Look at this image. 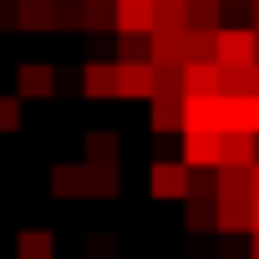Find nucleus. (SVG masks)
<instances>
[{
    "label": "nucleus",
    "instance_id": "nucleus-20",
    "mask_svg": "<svg viewBox=\"0 0 259 259\" xmlns=\"http://www.w3.org/2000/svg\"><path fill=\"white\" fill-rule=\"evenodd\" d=\"M183 51H188V61H219V36L188 31V36H183Z\"/></svg>",
    "mask_w": 259,
    "mask_h": 259
},
{
    "label": "nucleus",
    "instance_id": "nucleus-4",
    "mask_svg": "<svg viewBox=\"0 0 259 259\" xmlns=\"http://www.w3.org/2000/svg\"><path fill=\"white\" fill-rule=\"evenodd\" d=\"M158 92V66L153 61H117V97H148Z\"/></svg>",
    "mask_w": 259,
    "mask_h": 259
},
{
    "label": "nucleus",
    "instance_id": "nucleus-17",
    "mask_svg": "<svg viewBox=\"0 0 259 259\" xmlns=\"http://www.w3.org/2000/svg\"><path fill=\"white\" fill-rule=\"evenodd\" d=\"M188 31H208V36L224 31L219 26V0H188Z\"/></svg>",
    "mask_w": 259,
    "mask_h": 259
},
{
    "label": "nucleus",
    "instance_id": "nucleus-14",
    "mask_svg": "<svg viewBox=\"0 0 259 259\" xmlns=\"http://www.w3.org/2000/svg\"><path fill=\"white\" fill-rule=\"evenodd\" d=\"M183 107L188 97H153V127L158 133H183Z\"/></svg>",
    "mask_w": 259,
    "mask_h": 259
},
{
    "label": "nucleus",
    "instance_id": "nucleus-25",
    "mask_svg": "<svg viewBox=\"0 0 259 259\" xmlns=\"http://www.w3.org/2000/svg\"><path fill=\"white\" fill-rule=\"evenodd\" d=\"M249 259H259V229L249 234Z\"/></svg>",
    "mask_w": 259,
    "mask_h": 259
},
{
    "label": "nucleus",
    "instance_id": "nucleus-5",
    "mask_svg": "<svg viewBox=\"0 0 259 259\" xmlns=\"http://www.w3.org/2000/svg\"><path fill=\"white\" fill-rule=\"evenodd\" d=\"M224 81H229V71L219 61H188L183 66V92L188 97H224Z\"/></svg>",
    "mask_w": 259,
    "mask_h": 259
},
{
    "label": "nucleus",
    "instance_id": "nucleus-21",
    "mask_svg": "<svg viewBox=\"0 0 259 259\" xmlns=\"http://www.w3.org/2000/svg\"><path fill=\"white\" fill-rule=\"evenodd\" d=\"M234 127L259 138V97H234Z\"/></svg>",
    "mask_w": 259,
    "mask_h": 259
},
{
    "label": "nucleus",
    "instance_id": "nucleus-1",
    "mask_svg": "<svg viewBox=\"0 0 259 259\" xmlns=\"http://www.w3.org/2000/svg\"><path fill=\"white\" fill-rule=\"evenodd\" d=\"M259 61V36L254 26H224L219 31V66L224 71H244Z\"/></svg>",
    "mask_w": 259,
    "mask_h": 259
},
{
    "label": "nucleus",
    "instance_id": "nucleus-12",
    "mask_svg": "<svg viewBox=\"0 0 259 259\" xmlns=\"http://www.w3.org/2000/svg\"><path fill=\"white\" fill-rule=\"evenodd\" d=\"M219 229L224 234L254 229V198H219Z\"/></svg>",
    "mask_w": 259,
    "mask_h": 259
},
{
    "label": "nucleus",
    "instance_id": "nucleus-8",
    "mask_svg": "<svg viewBox=\"0 0 259 259\" xmlns=\"http://www.w3.org/2000/svg\"><path fill=\"white\" fill-rule=\"evenodd\" d=\"M51 92H56V66L51 61H21L16 97H51Z\"/></svg>",
    "mask_w": 259,
    "mask_h": 259
},
{
    "label": "nucleus",
    "instance_id": "nucleus-26",
    "mask_svg": "<svg viewBox=\"0 0 259 259\" xmlns=\"http://www.w3.org/2000/svg\"><path fill=\"white\" fill-rule=\"evenodd\" d=\"M254 198H259V163H254Z\"/></svg>",
    "mask_w": 259,
    "mask_h": 259
},
{
    "label": "nucleus",
    "instance_id": "nucleus-11",
    "mask_svg": "<svg viewBox=\"0 0 259 259\" xmlns=\"http://www.w3.org/2000/svg\"><path fill=\"white\" fill-rule=\"evenodd\" d=\"M81 87H87V97H117V61H87Z\"/></svg>",
    "mask_w": 259,
    "mask_h": 259
},
{
    "label": "nucleus",
    "instance_id": "nucleus-9",
    "mask_svg": "<svg viewBox=\"0 0 259 259\" xmlns=\"http://www.w3.org/2000/svg\"><path fill=\"white\" fill-rule=\"evenodd\" d=\"M117 31L122 36H153V0H117Z\"/></svg>",
    "mask_w": 259,
    "mask_h": 259
},
{
    "label": "nucleus",
    "instance_id": "nucleus-6",
    "mask_svg": "<svg viewBox=\"0 0 259 259\" xmlns=\"http://www.w3.org/2000/svg\"><path fill=\"white\" fill-rule=\"evenodd\" d=\"M51 193L56 198H92V163H56Z\"/></svg>",
    "mask_w": 259,
    "mask_h": 259
},
{
    "label": "nucleus",
    "instance_id": "nucleus-10",
    "mask_svg": "<svg viewBox=\"0 0 259 259\" xmlns=\"http://www.w3.org/2000/svg\"><path fill=\"white\" fill-rule=\"evenodd\" d=\"M224 163L229 168H254L259 163V138L244 133V127H229L224 133Z\"/></svg>",
    "mask_w": 259,
    "mask_h": 259
},
{
    "label": "nucleus",
    "instance_id": "nucleus-13",
    "mask_svg": "<svg viewBox=\"0 0 259 259\" xmlns=\"http://www.w3.org/2000/svg\"><path fill=\"white\" fill-rule=\"evenodd\" d=\"M51 254H56L51 229H21L16 234V259H51Z\"/></svg>",
    "mask_w": 259,
    "mask_h": 259
},
{
    "label": "nucleus",
    "instance_id": "nucleus-15",
    "mask_svg": "<svg viewBox=\"0 0 259 259\" xmlns=\"http://www.w3.org/2000/svg\"><path fill=\"white\" fill-rule=\"evenodd\" d=\"M219 198H254V168H219Z\"/></svg>",
    "mask_w": 259,
    "mask_h": 259
},
{
    "label": "nucleus",
    "instance_id": "nucleus-24",
    "mask_svg": "<svg viewBox=\"0 0 259 259\" xmlns=\"http://www.w3.org/2000/svg\"><path fill=\"white\" fill-rule=\"evenodd\" d=\"M21 127V97H0V133Z\"/></svg>",
    "mask_w": 259,
    "mask_h": 259
},
{
    "label": "nucleus",
    "instance_id": "nucleus-27",
    "mask_svg": "<svg viewBox=\"0 0 259 259\" xmlns=\"http://www.w3.org/2000/svg\"><path fill=\"white\" fill-rule=\"evenodd\" d=\"M254 229H259V198H254ZM254 229H249V234H254Z\"/></svg>",
    "mask_w": 259,
    "mask_h": 259
},
{
    "label": "nucleus",
    "instance_id": "nucleus-2",
    "mask_svg": "<svg viewBox=\"0 0 259 259\" xmlns=\"http://www.w3.org/2000/svg\"><path fill=\"white\" fill-rule=\"evenodd\" d=\"M148 188H153V198H188L193 168H188L183 158H158L153 173H148Z\"/></svg>",
    "mask_w": 259,
    "mask_h": 259
},
{
    "label": "nucleus",
    "instance_id": "nucleus-7",
    "mask_svg": "<svg viewBox=\"0 0 259 259\" xmlns=\"http://www.w3.org/2000/svg\"><path fill=\"white\" fill-rule=\"evenodd\" d=\"M16 26L21 31H56L61 26V0H16Z\"/></svg>",
    "mask_w": 259,
    "mask_h": 259
},
{
    "label": "nucleus",
    "instance_id": "nucleus-18",
    "mask_svg": "<svg viewBox=\"0 0 259 259\" xmlns=\"http://www.w3.org/2000/svg\"><path fill=\"white\" fill-rule=\"evenodd\" d=\"M117 188H122L117 163H92V198H117Z\"/></svg>",
    "mask_w": 259,
    "mask_h": 259
},
{
    "label": "nucleus",
    "instance_id": "nucleus-16",
    "mask_svg": "<svg viewBox=\"0 0 259 259\" xmlns=\"http://www.w3.org/2000/svg\"><path fill=\"white\" fill-rule=\"evenodd\" d=\"M117 153H122L117 133H107V127H92L87 133V163H117Z\"/></svg>",
    "mask_w": 259,
    "mask_h": 259
},
{
    "label": "nucleus",
    "instance_id": "nucleus-28",
    "mask_svg": "<svg viewBox=\"0 0 259 259\" xmlns=\"http://www.w3.org/2000/svg\"><path fill=\"white\" fill-rule=\"evenodd\" d=\"M102 6H117V0H102Z\"/></svg>",
    "mask_w": 259,
    "mask_h": 259
},
{
    "label": "nucleus",
    "instance_id": "nucleus-23",
    "mask_svg": "<svg viewBox=\"0 0 259 259\" xmlns=\"http://www.w3.org/2000/svg\"><path fill=\"white\" fill-rule=\"evenodd\" d=\"M87 259H117V234H92L87 239Z\"/></svg>",
    "mask_w": 259,
    "mask_h": 259
},
{
    "label": "nucleus",
    "instance_id": "nucleus-19",
    "mask_svg": "<svg viewBox=\"0 0 259 259\" xmlns=\"http://www.w3.org/2000/svg\"><path fill=\"white\" fill-rule=\"evenodd\" d=\"M188 229L193 234L219 229V198H188Z\"/></svg>",
    "mask_w": 259,
    "mask_h": 259
},
{
    "label": "nucleus",
    "instance_id": "nucleus-3",
    "mask_svg": "<svg viewBox=\"0 0 259 259\" xmlns=\"http://www.w3.org/2000/svg\"><path fill=\"white\" fill-rule=\"evenodd\" d=\"M183 163L188 168H224V133H183Z\"/></svg>",
    "mask_w": 259,
    "mask_h": 259
},
{
    "label": "nucleus",
    "instance_id": "nucleus-22",
    "mask_svg": "<svg viewBox=\"0 0 259 259\" xmlns=\"http://www.w3.org/2000/svg\"><path fill=\"white\" fill-rule=\"evenodd\" d=\"M117 61H153V36H122Z\"/></svg>",
    "mask_w": 259,
    "mask_h": 259
}]
</instances>
